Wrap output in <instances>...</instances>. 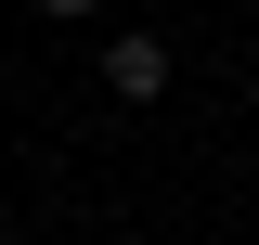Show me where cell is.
Returning <instances> with one entry per match:
<instances>
[{"instance_id":"6da1fadb","label":"cell","mask_w":259,"mask_h":245,"mask_svg":"<svg viewBox=\"0 0 259 245\" xmlns=\"http://www.w3.org/2000/svg\"><path fill=\"white\" fill-rule=\"evenodd\" d=\"M104 91H117V103H156L168 91V39L156 26H117V39H104Z\"/></svg>"},{"instance_id":"7a4b0ae2","label":"cell","mask_w":259,"mask_h":245,"mask_svg":"<svg viewBox=\"0 0 259 245\" xmlns=\"http://www.w3.org/2000/svg\"><path fill=\"white\" fill-rule=\"evenodd\" d=\"M39 13H52V26H91V13H104V0H39Z\"/></svg>"}]
</instances>
